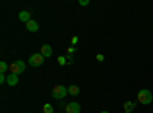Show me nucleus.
<instances>
[{"instance_id":"1","label":"nucleus","mask_w":153,"mask_h":113,"mask_svg":"<svg viewBox=\"0 0 153 113\" xmlns=\"http://www.w3.org/2000/svg\"><path fill=\"white\" fill-rule=\"evenodd\" d=\"M152 99H153V95H152L150 90L143 89V90L138 92V103H141V104H150Z\"/></svg>"},{"instance_id":"2","label":"nucleus","mask_w":153,"mask_h":113,"mask_svg":"<svg viewBox=\"0 0 153 113\" xmlns=\"http://www.w3.org/2000/svg\"><path fill=\"white\" fill-rule=\"evenodd\" d=\"M25 69H26V64H25V61H22V60H17V61H14V63L9 64V72L16 73V75L25 72Z\"/></svg>"},{"instance_id":"3","label":"nucleus","mask_w":153,"mask_h":113,"mask_svg":"<svg viewBox=\"0 0 153 113\" xmlns=\"http://www.w3.org/2000/svg\"><path fill=\"white\" fill-rule=\"evenodd\" d=\"M66 93H68V89L65 86H60V84L54 86V89H52V98L54 99H63L66 96Z\"/></svg>"},{"instance_id":"4","label":"nucleus","mask_w":153,"mask_h":113,"mask_svg":"<svg viewBox=\"0 0 153 113\" xmlns=\"http://www.w3.org/2000/svg\"><path fill=\"white\" fill-rule=\"evenodd\" d=\"M43 61H45V57L42 54H34L29 57V64L32 67H40L43 64Z\"/></svg>"},{"instance_id":"5","label":"nucleus","mask_w":153,"mask_h":113,"mask_svg":"<svg viewBox=\"0 0 153 113\" xmlns=\"http://www.w3.org/2000/svg\"><path fill=\"white\" fill-rule=\"evenodd\" d=\"M80 104L78 103H69L66 106V113H80Z\"/></svg>"},{"instance_id":"6","label":"nucleus","mask_w":153,"mask_h":113,"mask_svg":"<svg viewBox=\"0 0 153 113\" xmlns=\"http://www.w3.org/2000/svg\"><path fill=\"white\" fill-rule=\"evenodd\" d=\"M6 83H8V86H17V83H19V75L9 73L8 78H6Z\"/></svg>"},{"instance_id":"7","label":"nucleus","mask_w":153,"mask_h":113,"mask_svg":"<svg viewBox=\"0 0 153 113\" xmlns=\"http://www.w3.org/2000/svg\"><path fill=\"white\" fill-rule=\"evenodd\" d=\"M43 57H51V55H52V47H51V44H43L42 46V52H40Z\"/></svg>"},{"instance_id":"8","label":"nucleus","mask_w":153,"mask_h":113,"mask_svg":"<svg viewBox=\"0 0 153 113\" xmlns=\"http://www.w3.org/2000/svg\"><path fill=\"white\" fill-rule=\"evenodd\" d=\"M26 29L31 31V32H37V31H38V23H37L35 20L28 21V23H26Z\"/></svg>"},{"instance_id":"9","label":"nucleus","mask_w":153,"mask_h":113,"mask_svg":"<svg viewBox=\"0 0 153 113\" xmlns=\"http://www.w3.org/2000/svg\"><path fill=\"white\" fill-rule=\"evenodd\" d=\"M19 18L22 21H25V23H28V21H31V14H29L28 11H22L20 14H19Z\"/></svg>"},{"instance_id":"10","label":"nucleus","mask_w":153,"mask_h":113,"mask_svg":"<svg viewBox=\"0 0 153 113\" xmlns=\"http://www.w3.org/2000/svg\"><path fill=\"white\" fill-rule=\"evenodd\" d=\"M133 109H135V103H132V101H126V103H124V110H126V113H130Z\"/></svg>"},{"instance_id":"11","label":"nucleus","mask_w":153,"mask_h":113,"mask_svg":"<svg viewBox=\"0 0 153 113\" xmlns=\"http://www.w3.org/2000/svg\"><path fill=\"white\" fill-rule=\"evenodd\" d=\"M68 93H71V95H78V93H80V87H78V86H71L69 89H68Z\"/></svg>"},{"instance_id":"12","label":"nucleus","mask_w":153,"mask_h":113,"mask_svg":"<svg viewBox=\"0 0 153 113\" xmlns=\"http://www.w3.org/2000/svg\"><path fill=\"white\" fill-rule=\"evenodd\" d=\"M8 70H9L8 63H5V61H0V73H6Z\"/></svg>"},{"instance_id":"13","label":"nucleus","mask_w":153,"mask_h":113,"mask_svg":"<svg viewBox=\"0 0 153 113\" xmlns=\"http://www.w3.org/2000/svg\"><path fill=\"white\" fill-rule=\"evenodd\" d=\"M43 112L45 113H54V107L51 106V104H45L43 106Z\"/></svg>"},{"instance_id":"14","label":"nucleus","mask_w":153,"mask_h":113,"mask_svg":"<svg viewBox=\"0 0 153 113\" xmlns=\"http://www.w3.org/2000/svg\"><path fill=\"white\" fill-rule=\"evenodd\" d=\"M6 78H8V77H6L5 73H0V84H3V83L6 81Z\"/></svg>"},{"instance_id":"15","label":"nucleus","mask_w":153,"mask_h":113,"mask_svg":"<svg viewBox=\"0 0 153 113\" xmlns=\"http://www.w3.org/2000/svg\"><path fill=\"white\" fill-rule=\"evenodd\" d=\"M80 5L81 6H87L89 5V0H80Z\"/></svg>"},{"instance_id":"16","label":"nucleus","mask_w":153,"mask_h":113,"mask_svg":"<svg viewBox=\"0 0 153 113\" xmlns=\"http://www.w3.org/2000/svg\"><path fill=\"white\" fill-rule=\"evenodd\" d=\"M98 113H109V112H98Z\"/></svg>"}]
</instances>
